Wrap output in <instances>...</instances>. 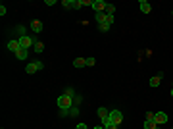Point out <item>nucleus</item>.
<instances>
[{
    "mask_svg": "<svg viewBox=\"0 0 173 129\" xmlns=\"http://www.w3.org/2000/svg\"><path fill=\"white\" fill-rule=\"evenodd\" d=\"M71 106H73V98L67 96L66 92H63L62 96H58V108H60V110H69Z\"/></svg>",
    "mask_w": 173,
    "mask_h": 129,
    "instance_id": "f257e3e1",
    "label": "nucleus"
},
{
    "mask_svg": "<svg viewBox=\"0 0 173 129\" xmlns=\"http://www.w3.org/2000/svg\"><path fill=\"white\" fill-rule=\"evenodd\" d=\"M108 118H110V121H112L113 125H119L121 121H123V114H121L119 110H112V112H110V116H108Z\"/></svg>",
    "mask_w": 173,
    "mask_h": 129,
    "instance_id": "f03ea898",
    "label": "nucleus"
},
{
    "mask_svg": "<svg viewBox=\"0 0 173 129\" xmlns=\"http://www.w3.org/2000/svg\"><path fill=\"white\" fill-rule=\"evenodd\" d=\"M106 6H108V2H104V0H92V10H94L96 14L98 12H106Z\"/></svg>",
    "mask_w": 173,
    "mask_h": 129,
    "instance_id": "7ed1b4c3",
    "label": "nucleus"
},
{
    "mask_svg": "<svg viewBox=\"0 0 173 129\" xmlns=\"http://www.w3.org/2000/svg\"><path fill=\"white\" fill-rule=\"evenodd\" d=\"M39 69H42V62H31V64H27V68H25V71L27 73H35V71H39Z\"/></svg>",
    "mask_w": 173,
    "mask_h": 129,
    "instance_id": "20e7f679",
    "label": "nucleus"
},
{
    "mask_svg": "<svg viewBox=\"0 0 173 129\" xmlns=\"http://www.w3.org/2000/svg\"><path fill=\"white\" fill-rule=\"evenodd\" d=\"M31 45H35V41H33L31 37H19V46H21V48H25V50H27Z\"/></svg>",
    "mask_w": 173,
    "mask_h": 129,
    "instance_id": "39448f33",
    "label": "nucleus"
},
{
    "mask_svg": "<svg viewBox=\"0 0 173 129\" xmlns=\"http://www.w3.org/2000/svg\"><path fill=\"white\" fill-rule=\"evenodd\" d=\"M139 8H140V12H142V14H150L152 6H150L148 0H140V2H139Z\"/></svg>",
    "mask_w": 173,
    "mask_h": 129,
    "instance_id": "423d86ee",
    "label": "nucleus"
},
{
    "mask_svg": "<svg viewBox=\"0 0 173 129\" xmlns=\"http://www.w3.org/2000/svg\"><path fill=\"white\" fill-rule=\"evenodd\" d=\"M156 123H158V125L167 123V114H165V112H158V114H156Z\"/></svg>",
    "mask_w": 173,
    "mask_h": 129,
    "instance_id": "0eeeda50",
    "label": "nucleus"
},
{
    "mask_svg": "<svg viewBox=\"0 0 173 129\" xmlns=\"http://www.w3.org/2000/svg\"><path fill=\"white\" fill-rule=\"evenodd\" d=\"M31 29H33L35 33H40V31H42V21L33 19V21H31Z\"/></svg>",
    "mask_w": 173,
    "mask_h": 129,
    "instance_id": "6e6552de",
    "label": "nucleus"
},
{
    "mask_svg": "<svg viewBox=\"0 0 173 129\" xmlns=\"http://www.w3.org/2000/svg\"><path fill=\"white\" fill-rule=\"evenodd\" d=\"M83 6H92V0H75V10H81Z\"/></svg>",
    "mask_w": 173,
    "mask_h": 129,
    "instance_id": "1a4fd4ad",
    "label": "nucleus"
},
{
    "mask_svg": "<svg viewBox=\"0 0 173 129\" xmlns=\"http://www.w3.org/2000/svg\"><path fill=\"white\" fill-rule=\"evenodd\" d=\"M21 46H19V41H8V50H12V52H17Z\"/></svg>",
    "mask_w": 173,
    "mask_h": 129,
    "instance_id": "9d476101",
    "label": "nucleus"
},
{
    "mask_svg": "<svg viewBox=\"0 0 173 129\" xmlns=\"http://www.w3.org/2000/svg\"><path fill=\"white\" fill-rule=\"evenodd\" d=\"M96 114H98V118H100V119H106L108 116H110V112H108V110L104 108V106H100V108H98V112H96Z\"/></svg>",
    "mask_w": 173,
    "mask_h": 129,
    "instance_id": "9b49d317",
    "label": "nucleus"
},
{
    "mask_svg": "<svg viewBox=\"0 0 173 129\" xmlns=\"http://www.w3.org/2000/svg\"><path fill=\"white\" fill-rule=\"evenodd\" d=\"M27 54H29V52H27L25 48H19L17 52H16V58H17V60H25V58H27Z\"/></svg>",
    "mask_w": 173,
    "mask_h": 129,
    "instance_id": "f8f14e48",
    "label": "nucleus"
},
{
    "mask_svg": "<svg viewBox=\"0 0 173 129\" xmlns=\"http://www.w3.org/2000/svg\"><path fill=\"white\" fill-rule=\"evenodd\" d=\"M73 66H75V68H85V66H87V60H85V58H75V60H73Z\"/></svg>",
    "mask_w": 173,
    "mask_h": 129,
    "instance_id": "ddd939ff",
    "label": "nucleus"
},
{
    "mask_svg": "<svg viewBox=\"0 0 173 129\" xmlns=\"http://www.w3.org/2000/svg\"><path fill=\"white\" fill-rule=\"evenodd\" d=\"M144 129H156L158 127V123L156 121H150V119H144V125H142Z\"/></svg>",
    "mask_w": 173,
    "mask_h": 129,
    "instance_id": "4468645a",
    "label": "nucleus"
},
{
    "mask_svg": "<svg viewBox=\"0 0 173 129\" xmlns=\"http://www.w3.org/2000/svg\"><path fill=\"white\" fill-rule=\"evenodd\" d=\"M62 6H63L66 10H71V8H75V0H63Z\"/></svg>",
    "mask_w": 173,
    "mask_h": 129,
    "instance_id": "2eb2a0df",
    "label": "nucleus"
},
{
    "mask_svg": "<svg viewBox=\"0 0 173 129\" xmlns=\"http://www.w3.org/2000/svg\"><path fill=\"white\" fill-rule=\"evenodd\" d=\"M160 81H162V77L160 75H156V77H150V87H158V85H160Z\"/></svg>",
    "mask_w": 173,
    "mask_h": 129,
    "instance_id": "dca6fc26",
    "label": "nucleus"
},
{
    "mask_svg": "<svg viewBox=\"0 0 173 129\" xmlns=\"http://www.w3.org/2000/svg\"><path fill=\"white\" fill-rule=\"evenodd\" d=\"M104 14H106V16H113V14H115V6H113V4H108Z\"/></svg>",
    "mask_w": 173,
    "mask_h": 129,
    "instance_id": "f3484780",
    "label": "nucleus"
},
{
    "mask_svg": "<svg viewBox=\"0 0 173 129\" xmlns=\"http://www.w3.org/2000/svg\"><path fill=\"white\" fill-rule=\"evenodd\" d=\"M67 114H69V116H71V118H77V116H79V106H71V108H69V112H67Z\"/></svg>",
    "mask_w": 173,
    "mask_h": 129,
    "instance_id": "a211bd4d",
    "label": "nucleus"
},
{
    "mask_svg": "<svg viewBox=\"0 0 173 129\" xmlns=\"http://www.w3.org/2000/svg\"><path fill=\"white\" fill-rule=\"evenodd\" d=\"M42 50H44V45H42L40 41H37L35 42V52H42Z\"/></svg>",
    "mask_w": 173,
    "mask_h": 129,
    "instance_id": "6ab92c4d",
    "label": "nucleus"
},
{
    "mask_svg": "<svg viewBox=\"0 0 173 129\" xmlns=\"http://www.w3.org/2000/svg\"><path fill=\"white\" fill-rule=\"evenodd\" d=\"M81 102H83V96H81V95H75V96H73V106H79Z\"/></svg>",
    "mask_w": 173,
    "mask_h": 129,
    "instance_id": "aec40b11",
    "label": "nucleus"
},
{
    "mask_svg": "<svg viewBox=\"0 0 173 129\" xmlns=\"http://www.w3.org/2000/svg\"><path fill=\"white\" fill-rule=\"evenodd\" d=\"M98 29L104 33V31H108V29H110V23H98Z\"/></svg>",
    "mask_w": 173,
    "mask_h": 129,
    "instance_id": "412c9836",
    "label": "nucleus"
},
{
    "mask_svg": "<svg viewBox=\"0 0 173 129\" xmlns=\"http://www.w3.org/2000/svg\"><path fill=\"white\" fill-rule=\"evenodd\" d=\"M146 119H150V121H156V114H154V112H146Z\"/></svg>",
    "mask_w": 173,
    "mask_h": 129,
    "instance_id": "4be33fe9",
    "label": "nucleus"
},
{
    "mask_svg": "<svg viewBox=\"0 0 173 129\" xmlns=\"http://www.w3.org/2000/svg\"><path fill=\"white\" fill-rule=\"evenodd\" d=\"M66 95H67V96H71V98H73V96H75V91H73V89H71V87H67V89H66Z\"/></svg>",
    "mask_w": 173,
    "mask_h": 129,
    "instance_id": "5701e85b",
    "label": "nucleus"
},
{
    "mask_svg": "<svg viewBox=\"0 0 173 129\" xmlns=\"http://www.w3.org/2000/svg\"><path fill=\"white\" fill-rule=\"evenodd\" d=\"M94 64H96L94 58H87V66H94Z\"/></svg>",
    "mask_w": 173,
    "mask_h": 129,
    "instance_id": "b1692460",
    "label": "nucleus"
},
{
    "mask_svg": "<svg viewBox=\"0 0 173 129\" xmlns=\"http://www.w3.org/2000/svg\"><path fill=\"white\" fill-rule=\"evenodd\" d=\"M6 12H8V10H6V6L2 4V6H0V16H4V14H6Z\"/></svg>",
    "mask_w": 173,
    "mask_h": 129,
    "instance_id": "393cba45",
    "label": "nucleus"
},
{
    "mask_svg": "<svg viewBox=\"0 0 173 129\" xmlns=\"http://www.w3.org/2000/svg\"><path fill=\"white\" fill-rule=\"evenodd\" d=\"M75 129H89V127H87V125L83 123V121H81V123H77V127H75Z\"/></svg>",
    "mask_w": 173,
    "mask_h": 129,
    "instance_id": "a878e982",
    "label": "nucleus"
},
{
    "mask_svg": "<svg viewBox=\"0 0 173 129\" xmlns=\"http://www.w3.org/2000/svg\"><path fill=\"white\" fill-rule=\"evenodd\" d=\"M44 4H46V6H54V4H56V0H46Z\"/></svg>",
    "mask_w": 173,
    "mask_h": 129,
    "instance_id": "bb28decb",
    "label": "nucleus"
},
{
    "mask_svg": "<svg viewBox=\"0 0 173 129\" xmlns=\"http://www.w3.org/2000/svg\"><path fill=\"white\" fill-rule=\"evenodd\" d=\"M104 129H117V125H113V123H112V125H108V127H104Z\"/></svg>",
    "mask_w": 173,
    "mask_h": 129,
    "instance_id": "cd10ccee",
    "label": "nucleus"
},
{
    "mask_svg": "<svg viewBox=\"0 0 173 129\" xmlns=\"http://www.w3.org/2000/svg\"><path fill=\"white\" fill-rule=\"evenodd\" d=\"M92 129H104V125H96V127H92Z\"/></svg>",
    "mask_w": 173,
    "mask_h": 129,
    "instance_id": "c85d7f7f",
    "label": "nucleus"
},
{
    "mask_svg": "<svg viewBox=\"0 0 173 129\" xmlns=\"http://www.w3.org/2000/svg\"><path fill=\"white\" fill-rule=\"evenodd\" d=\"M171 98H173V87H171Z\"/></svg>",
    "mask_w": 173,
    "mask_h": 129,
    "instance_id": "c756f323",
    "label": "nucleus"
},
{
    "mask_svg": "<svg viewBox=\"0 0 173 129\" xmlns=\"http://www.w3.org/2000/svg\"><path fill=\"white\" fill-rule=\"evenodd\" d=\"M156 129H160V127H156Z\"/></svg>",
    "mask_w": 173,
    "mask_h": 129,
    "instance_id": "7c9ffc66",
    "label": "nucleus"
}]
</instances>
